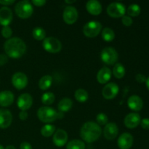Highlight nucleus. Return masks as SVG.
Listing matches in <instances>:
<instances>
[{"instance_id":"423d86ee","label":"nucleus","mask_w":149,"mask_h":149,"mask_svg":"<svg viewBox=\"0 0 149 149\" xmlns=\"http://www.w3.org/2000/svg\"><path fill=\"white\" fill-rule=\"evenodd\" d=\"M118 52L115 49L111 47L103 48L101 51L100 58L103 62L107 65H113L118 61Z\"/></svg>"},{"instance_id":"a878e982","label":"nucleus","mask_w":149,"mask_h":149,"mask_svg":"<svg viewBox=\"0 0 149 149\" xmlns=\"http://www.w3.org/2000/svg\"><path fill=\"white\" fill-rule=\"evenodd\" d=\"M113 74L116 78H122L125 74V66L120 63H117L115 64L113 68Z\"/></svg>"},{"instance_id":"aec40b11","label":"nucleus","mask_w":149,"mask_h":149,"mask_svg":"<svg viewBox=\"0 0 149 149\" xmlns=\"http://www.w3.org/2000/svg\"><path fill=\"white\" fill-rule=\"evenodd\" d=\"M15 99L14 94L9 90L0 92V106L7 107L12 105Z\"/></svg>"},{"instance_id":"39448f33","label":"nucleus","mask_w":149,"mask_h":149,"mask_svg":"<svg viewBox=\"0 0 149 149\" xmlns=\"http://www.w3.org/2000/svg\"><path fill=\"white\" fill-rule=\"evenodd\" d=\"M102 29L101 23L97 20H91L86 23L83 27V33L87 37H95L100 33Z\"/></svg>"},{"instance_id":"49530a36","label":"nucleus","mask_w":149,"mask_h":149,"mask_svg":"<svg viewBox=\"0 0 149 149\" xmlns=\"http://www.w3.org/2000/svg\"><path fill=\"white\" fill-rule=\"evenodd\" d=\"M0 149H4V147H3V146H1V144H0Z\"/></svg>"},{"instance_id":"f257e3e1","label":"nucleus","mask_w":149,"mask_h":149,"mask_svg":"<svg viewBox=\"0 0 149 149\" xmlns=\"http://www.w3.org/2000/svg\"><path fill=\"white\" fill-rule=\"evenodd\" d=\"M4 49L7 56L16 59L24 55L26 51V45L20 38H10L4 42Z\"/></svg>"},{"instance_id":"c03bdc74","label":"nucleus","mask_w":149,"mask_h":149,"mask_svg":"<svg viewBox=\"0 0 149 149\" xmlns=\"http://www.w3.org/2000/svg\"><path fill=\"white\" fill-rule=\"evenodd\" d=\"M146 87L149 90V77L146 79Z\"/></svg>"},{"instance_id":"cd10ccee","label":"nucleus","mask_w":149,"mask_h":149,"mask_svg":"<svg viewBox=\"0 0 149 149\" xmlns=\"http://www.w3.org/2000/svg\"><path fill=\"white\" fill-rule=\"evenodd\" d=\"M102 38L106 42H111L115 38V33L111 28L106 27L102 31Z\"/></svg>"},{"instance_id":"f704fd0d","label":"nucleus","mask_w":149,"mask_h":149,"mask_svg":"<svg viewBox=\"0 0 149 149\" xmlns=\"http://www.w3.org/2000/svg\"><path fill=\"white\" fill-rule=\"evenodd\" d=\"M122 22L125 26H130L133 23V20H132V17L130 16L124 15L123 17H122Z\"/></svg>"},{"instance_id":"4c0bfd02","label":"nucleus","mask_w":149,"mask_h":149,"mask_svg":"<svg viewBox=\"0 0 149 149\" xmlns=\"http://www.w3.org/2000/svg\"><path fill=\"white\" fill-rule=\"evenodd\" d=\"M32 3L37 7H42L44 4H46L45 0H32Z\"/></svg>"},{"instance_id":"37998d69","label":"nucleus","mask_w":149,"mask_h":149,"mask_svg":"<svg viewBox=\"0 0 149 149\" xmlns=\"http://www.w3.org/2000/svg\"><path fill=\"white\" fill-rule=\"evenodd\" d=\"M4 149H16V148L14 146L9 145V146H6V148Z\"/></svg>"},{"instance_id":"dca6fc26","label":"nucleus","mask_w":149,"mask_h":149,"mask_svg":"<svg viewBox=\"0 0 149 149\" xmlns=\"http://www.w3.org/2000/svg\"><path fill=\"white\" fill-rule=\"evenodd\" d=\"M13 12L8 7L0 8V24L3 26H8L13 20Z\"/></svg>"},{"instance_id":"9d476101","label":"nucleus","mask_w":149,"mask_h":149,"mask_svg":"<svg viewBox=\"0 0 149 149\" xmlns=\"http://www.w3.org/2000/svg\"><path fill=\"white\" fill-rule=\"evenodd\" d=\"M12 83L17 90L24 89L28 84V77L24 73L16 72L12 77Z\"/></svg>"},{"instance_id":"5701e85b","label":"nucleus","mask_w":149,"mask_h":149,"mask_svg":"<svg viewBox=\"0 0 149 149\" xmlns=\"http://www.w3.org/2000/svg\"><path fill=\"white\" fill-rule=\"evenodd\" d=\"M73 105L72 100L69 97H63L59 101L58 108L61 112H67L71 109Z\"/></svg>"},{"instance_id":"c85d7f7f","label":"nucleus","mask_w":149,"mask_h":149,"mask_svg":"<svg viewBox=\"0 0 149 149\" xmlns=\"http://www.w3.org/2000/svg\"><path fill=\"white\" fill-rule=\"evenodd\" d=\"M55 132V127L54 125H50V124H47L45 126H43L41 129V134L44 137H50L51 135H53Z\"/></svg>"},{"instance_id":"393cba45","label":"nucleus","mask_w":149,"mask_h":149,"mask_svg":"<svg viewBox=\"0 0 149 149\" xmlns=\"http://www.w3.org/2000/svg\"><path fill=\"white\" fill-rule=\"evenodd\" d=\"M85 143L81 140L74 139L69 141L66 145V149H85Z\"/></svg>"},{"instance_id":"6ab92c4d","label":"nucleus","mask_w":149,"mask_h":149,"mask_svg":"<svg viewBox=\"0 0 149 149\" xmlns=\"http://www.w3.org/2000/svg\"><path fill=\"white\" fill-rule=\"evenodd\" d=\"M127 105L130 109L135 111H139L143 109V101L141 97L136 95L130 96L127 100Z\"/></svg>"},{"instance_id":"4468645a","label":"nucleus","mask_w":149,"mask_h":149,"mask_svg":"<svg viewBox=\"0 0 149 149\" xmlns=\"http://www.w3.org/2000/svg\"><path fill=\"white\" fill-rule=\"evenodd\" d=\"M117 144L120 149H130L133 144V137L129 132H124L118 138Z\"/></svg>"},{"instance_id":"2eb2a0df","label":"nucleus","mask_w":149,"mask_h":149,"mask_svg":"<svg viewBox=\"0 0 149 149\" xmlns=\"http://www.w3.org/2000/svg\"><path fill=\"white\" fill-rule=\"evenodd\" d=\"M68 136L66 131L62 129H58L54 133L52 141L56 146L62 147L66 144L67 141H68Z\"/></svg>"},{"instance_id":"f03ea898","label":"nucleus","mask_w":149,"mask_h":149,"mask_svg":"<svg viewBox=\"0 0 149 149\" xmlns=\"http://www.w3.org/2000/svg\"><path fill=\"white\" fill-rule=\"evenodd\" d=\"M102 134V129L99 125L95 122H87L83 125L80 130L81 139L88 143L97 141Z\"/></svg>"},{"instance_id":"b1692460","label":"nucleus","mask_w":149,"mask_h":149,"mask_svg":"<svg viewBox=\"0 0 149 149\" xmlns=\"http://www.w3.org/2000/svg\"><path fill=\"white\" fill-rule=\"evenodd\" d=\"M52 83V77L50 75H45L39 79V87L42 90H46L49 88Z\"/></svg>"},{"instance_id":"c9c22d12","label":"nucleus","mask_w":149,"mask_h":149,"mask_svg":"<svg viewBox=\"0 0 149 149\" xmlns=\"http://www.w3.org/2000/svg\"><path fill=\"white\" fill-rule=\"evenodd\" d=\"M141 125L143 129L149 130V119L148 118H145L141 121Z\"/></svg>"},{"instance_id":"7c9ffc66","label":"nucleus","mask_w":149,"mask_h":149,"mask_svg":"<svg viewBox=\"0 0 149 149\" xmlns=\"http://www.w3.org/2000/svg\"><path fill=\"white\" fill-rule=\"evenodd\" d=\"M141 12V7L137 4H132L127 7V13L129 15L130 17H136V16L139 15L140 13Z\"/></svg>"},{"instance_id":"9b49d317","label":"nucleus","mask_w":149,"mask_h":149,"mask_svg":"<svg viewBox=\"0 0 149 149\" xmlns=\"http://www.w3.org/2000/svg\"><path fill=\"white\" fill-rule=\"evenodd\" d=\"M119 86L113 82H109L102 90V95L107 100L114 98L119 93Z\"/></svg>"},{"instance_id":"58836bf2","label":"nucleus","mask_w":149,"mask_h":149,"mask_svg":"<svg viewBox=\"0 0 149 149\" xmlns=\"http://www.w3.org/2000/svg\"><path fill=\"white\" fill-rule=\"evenodd\" d=\"M20 149H33L31 145L28 142H23L20 145Z\"/></svg>"},{"instance_id":"a19ab883","label":"nucleus","mask_w":149,"mask_h":149,"mask_svg":"<svg viewBox=\"0 0 149 149\" xmlns=\"http://www.w3.org/2000/svg\"><path fill=\"white\" fill-rule=\"evenodd\" d=\"M7 61H8V58H7V55H3V54L0 55V65H3L6 64Z\"/></svg>"},{"instance_id":"bb28decb","label":"nucleus","mask_w":149,"mask_h":149,"mask_svg":"<svg viewBox=\"0 0 149 149\" xmlns=\"http://www.w3.org/2000/svg\"><path fill=\"white\" fill-rule=\"evenodd\" d=\"M74 97L77 101L83 103L88 99V93L84 89H78V90H76L75 93H74Z\"/></svg>"},{"instance_id":"f8f14e48","label":"nucleus","mask_w":149,"mask_h":149,"mask_svg":"<svg viewBox=\"0 0 149 149\" xmlns=\"http://www.w3.org/2000/svg\"><path fill=\"white\" fill-rule=\"evenodd\" d=\"M32 104H33V98H32V96L29 93H23L17 97V107L21 111L28 110L30 109Z\"/></svg>"},{"instance_id":"ea45409f","label":"nucleus","mask_w":149,"mask_h":149,"mask_svg":"<svg viewBox=\"0 0 149 149\" xmlns=\"http://www.w3.org/2000/svg\"><path fill=\"white\" fill-rule=\"evenodd\" d=\"M29 116L27 111H21L19 113V118H20L21 120H26V119Z\"/></svg>"},{"instance_id":"f3484780","label":"nucleus","mask_w":149,"mask_h":149,"mask_svg":"<svg viewBox=\"0 0 149 149\" xmlns=\"http://www.w3.org/2000/svg\"><path fill=\"white\" fill-rule=\"evenodd\" d=\"M13 121L12 113L7 109H0V128L6 129L10 126Z\"/></svg>"},{"instance_id":"6e6552de","label":"nucleus","mask_w":149,"mask_h":149,"mask_svg":"<svg viewBox=\"0 0 149 149\" xmlns=\"http://www.w3.org/2000/svg\"><path fill=\"white\" fill-rule=\"evenodd\" d=\"M107 13L112 17H123L126 13V7L124 4L118 1H114L109 4L107 7Z\"/></svg>"},{"instance_id":"c756f323","label":"nucleus","mask_w":149,"mask_h":149,"mask_svg":"<svg viewBox=\"0 0 149 149\" xmlns=\"http://www.w3.org/2000/svg\"><path fill=\"white\" fill-rule=\"evenodd\" d=\"M32 34H33V38L36 40H44L46 36V31L43 28L38 26L33 29Z\"/></svg>"},{"instance_id":"72a5a7b5","label":"nucleus","mask_w":149,"mask_h":149,"mask_svg":"<svg viewBox=\"0 0 149 149\" xmlns=\"http://www.w3.org/2000/svg\"><path fill=\"white\" fill-rule=\"evenodd\" d=\"M1 33L3 37L6 38V39H10V36L13 34V30H12V29L9 26H3Z\"/></svg>"},{"instance_id":"20e7f679","label":"nucleus","mask_w":149,"mask_h":149,"mask_svg":"<svg viewBox=\"0 0 149 149\" xmlns=\"http://www.w3.org/2000/svg\"><path fill=\"white\" fill-rule=\"evenodd\" d=\"M15 11L19 17L26 19L33 14V8L30 1L28 0H23L18 1L16 4L15 7Z\"/></svg>"},{"instance_id":"2f4dec72","label":"nucleus","mask_w":149,"mask_h":149,"mask_svg":"<svg viewBox=\"0 0 149 149\" xmlns=\"http://www.w3.org/2000/svg\"><path fill=\"white\" fill-rule=\"evenodd\" d=\"M55 96L52 92H47L42 95V102L45 105H51L55 101Z\"/></svg>"},{"instance_id":"1a4fd4ad","label":"nucleus","mask_w":149,"mask_h":149,"mask_svg":"<svg viewBox=\"0 0 149 149\" xmlns=\"http://www.w3.org/2000/svg\"><path fill=\"white\" fill-rule=\"evenodd\" d=\"M63 17L67 24L71 25L74 23L78 18V11L77 8L69 5L65 7L63 13Z\"/></svg>"},{"instance_id":"ddd939ff","label":"nucleus","mask_w":149,"mask_h":149,"mask_svg":"<svg viewBox=\"0 0 149 149\" xmlns=\"http://www.w3.org/2000/svg\"><path fill=\"white\" fill-rule=\"evenodd\" d=\"M119 133V128L114 122H108L103 130V135L107 140L112 141L115 139Z\"/></svg>"},{"instance_id":"a18cd8bd","label":"nucleus","mask_w":149,"mask_h":149,"mask_svg":"<svg viewBox=\"0 0 149 149\" xmlns=\"http://www.w3.org/2000/svg\"><path fill=\"white\" fill-rule=\"evenodd\" d=\"M75 1V0H72V1H68V0H66V1H65V2L68 3V4H72V3H74Z\"/></svg>"},{"instance_id":"7ed1b4c3","label":"nucleus","mask_w":149,"mask_h":149,"mask_svg":"<svg viewBox=\"0 0 149 149\" xmlns=\"http://www.w3.org/2000/svg\"><path fill=\"white\" fill-rule=\"evenodd\" d=\"M37 116L42 122L49 123L58 119V113L53 108L49 106H42L38 109Z\"/></svg>"},{"instance_id":"0eeeda50","label":"nucleus","mask_w":149,"mask_h":149,"mask_svg":"<svg viewBox=\"0 0 149 149\" xmlns=\"http://www.w3.org/2000/svg\"><path fill=\"white\" fill-rule=\"evenodd\" d=\"M43 48L50 53H57L62 49L61 41L55 37H47L42 42Z\"/></svg>"},{"instance_id":"79ce46f5","label":"nucleus","mask_w":149,"mask_h":149,"mask_svg":"<svg viewBox=\"0 0 149 149\" xmlns=\"http://www.w3.org/2000/svg\"><path fill=\"white\" fill-rule=\"evenodd\" d=\"M15 2V0H0V4L4 5V7L10 5Z\"/></svg>"},{"instance_id":"473e14b6","label":"nucleus","mask_w":149,"mask_h":149,"mask_svg":"<svg viewBox=\"0 0 149 149\" xmlns=\"http://www.w3.org/2000/svg\"><path fill=\"white\" fill-rule=\"evenodd\" d=\"M96 123L99 125H106L109 122V118L107 115L104 113H100L96 116Z\"/></svg>"},{"instance_id":"e433bc0d","label":"nucleus","mask_w":149,"mask_h":149,"mask_svg":"<svg viewBox=\"0 0 149 149\" xmlns=\"http://www.w3.org/2000/svg\"><path fill=\"white\" fill-rule=\"evenodd\" d=\"M135 79H136L137 81L139 83H143L146 82V77H145V75L142 74H138L135 77Z\"/></svg>"},{"instance_id":"4be33fe9","label":"nucleus","mask_w":149,"mask_h":149,"mask_svg":"<svg viewBox=\"0 0 149 149\" xmlns=\"http://www.w3.org/2000/svg\"><path fill=\"white\" fill-rule=\"evenodd\" d=\"M87 10L92 15H97L102 12V5L97 0H89L86 4Z\"/></svg>"},{"instance_id":"412c9836","label":"nucleus","mask_w":149,"mask_h":149,"mask_svg":"<svg viewBox=\"0 0 149 149\" xmlns=\"http://www.w3.org/2000/svg\"><path fill=\"white\" fill-rule=\"evenodd\" d=\"M111 71L108 67L104 66L100 68L97 74V80L100 84H106L111 77Z\"/></svg>"},{"instance_id":"a211bd4d","label":"nucleus","mask_w":149,"mask_h":149,"mask_svg":"<svg viewBox=\"0 0 149 149\" xmlns=\"http://www.w3.org/2000/svg\"><path fill=\"white\" fill-rule=\"evenodd\" d=\"M141 116L138 113H130L125 118V125L129 129H134L141 123Z\"/></svg>"}]
</instances>
